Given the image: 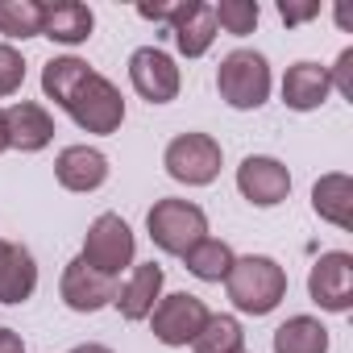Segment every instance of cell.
I'll list each match as a JSON object with an SVG mask.
<instances>
[{
    "mask_svg": "<svg viewBox=\"0 0 353 353\" xmlns=\"http://www.w3.org/2000/svg\"><path fill=\"white\" fill-rule=\"evenodd\" d=\"M225 287H229V299H233L237 312H245V316H266V312H274V307L283 303V295H287V270H283L274 258L250 254V258H237V262H233Z\"/></svg>",
    "mask_w": 353,
    "mask_h": 353,
    "instance_id": "6da1fadb",
    "label": "cell"
},
{
    "mask_svg": "<svg viewBox=\"0 0 353 353\" xmlns=\"http://www.w3.org/2000/svg\"><path fill=\"white\" fill-rule=\"evenodd\" d=\"M145 229H150V241L162 250V254H188L196 241L208 237V216L200 204L192 200H158L145 216Z\"/></svg>",
    "mask_w": 353,
    "mask_h": 353,
    "instance_id": "7a4b0ae2",
    "label": "cell"
},
{
    "mask_svg": "<svg viewBox=\"0 0 353 353\" xmlns=\"http://www.w3.org/2000/svg\"><path fill=\"white\" fill-rule=\"evenodd\" d=\"M216 88H221V100L229 108H241V112L262 108L270 96V67L258 50H233L221 59Z\"/></svg>",
    "mask_w": 353,
    "mask_h": 353,
    "instance_id": "3957f363",
    "label": "cell"
},
{
    "mask_svg": "<svg viewBox=\"0 0 353 353\" xmlns=\"http://www.w3.org/2000/svg\"><path fill=\"white\" fill-rule=\"evenodd\" d=\"M67 112H71V121H75L79 129H88V133H117L121 121H125V100H121V92H117L112 79L88 71V79H83V83L75 88V96L67 100Z\"/></svg>",
    "mask_w": 353,
    "mask_h": 353,
    "instance_id": "277c9868",
    "label": "cell"
},
{
    "mask_svg": "<svg viewBox=\"0 0 353 353\" xmlns=\"http://www.w3.org/2000/svg\"><path fill=\"white\" fill-rule=\"evenodd\" d=\"M133 250H137L133 229H129L117 212H104V216H96V221H92V229H88V237H83V254H79V258H83L92 270H100V274L117 279L125 266H133Z\"/></svg>",
    "mask_w": 353,
    "mask_h": 353,
    "instance_id": "5b68a950",
    "label": "cell"
},
{
    "mask_svg": "<svg viewBox=\"0 0 353 353\" xmlns=\"http://www.w3.org/2000/svg\"><path fill=\"white\" fill-rule=\"evenodd\" d=\"M162 166L170 179H179L188 188H208L221 174V145L208 133H179L166 145Z\"/></svg>",
    "mask_w": 353,
    "mask_h": 353,
    "instance_id": "8992f818",
    "label": "cell"
},
{
    "mask_svg": "<svg viewBox=\"0 0 353 353\" xmlns=\"http://www.w3.org/2000/svg\"><path fill=\"white\" fill-rule=\"evenodd\" d=\"M208 316H212V312L204 307V299H200V295H188V291H174V295L158 299V307L150 312L154 336H158L162 345H170V349L192 345V341L200 336V328L208 324Z\"/></svg>",
    "mask_w": 353,
    "mask_h": 353,
    "instance_id": "52a82bcc",
    "label": "cell"
},
{
    "mask_svg": "<svg viewBox=\"0 0 353 353\" xmlns=\"http://www.w3.org/2000/svg\"><path fill=\"white\" fill-rule=\"evenodd\" d=\"M307 295L324 312H349L353 307V258L345 250L320 254L307 274Z\"/></svg>",
    "mask_w": 353,
    "mask_h": 353,
    "instance_id": "ba28073f",
    "label": "cell"
},
{
    "mask_svg": "<svg viewBox=\"0 0 353 353\" xmlns=\"http://www.w3.org/2000/svg\"><path fill=\"white\" fill-rule=\"evenodd\" d=\"M237 192L254 204V208H274L291 196V174L279 158L266 154H250L237 166Z\"/></svg>",
    "mask_w": 353,
    "mask_h": 353,
    "instance_id": "9c48e42d",
    "label": "cell"
},
{
    "mask_svg": "<svg viewBox=\"0 0 353 353\" xmlns=\"http://www.w3.org/2000/svg\"><path fill=\"white\" fill-rule=\"evenodd\" d=\"M129 79H133V92L150 104H166L179 96V67H174V59L158 46H141L133 50L129 59Z\"/></svg>",
    "mask_w": 353,
    "mask_h": 353,
    "instance_id": "30bf717a",
    "label": "cell"
},
{
    "mask_svg": "<svg viewBox=\"0 0 353 353\" xmlns=\"http://www.w3.org/2000/svg\"><path fill=\"white\" fill-rule=\"evenodd\" d=\"M112 299H117V279L92 270L83 258L67 262V270H63V303L71 312H100Z\"/></svg>",
    "mask_w": 353,
    "mask_h": 353,
    "instance_id": "8fae6325",
    "label": "cell"
},
{
    "mask_svg": "<svg viewBox=\"0 0 353 353\" xmlns=\"http://www.w3.org/2000/svg\"><path fill=\"white\" fill-rule=\"evenodd\" d=\"M5 133H9V145L21 150V154H34L42 145H50L54 137V117L34 104V100H17L13 108H5Z\"/></svg>",
    "mask_w": 353,
    "mask_h": 353,
    "instance_id": "7c38bea8",
    "label": "cell"
},
{
    "mask_svg": "<svg viewBox=\"0 0 353 353\" xmlns=\"http://www.w3.org/2000/svg\"><path fill=\"white\" fill-rule=\"evenodd\" d=\"M162 283H166V274H162L158 262L133 266V274L117 287V299H112V303L121 307L125 320H145V316L158 307V299H162Z\"/></svg>",
    "mask_w": 353,
    "mask_h": 353,
    "instance_id": "4fadbf2b",
    "label": "cell"
},
{
    "mask_svg": "<svg viewBox=\"0 0 353 353\" xmlns=\"http://www.w3.org/2000/svg\"><path fill=\"white\" fill-rule=\"evenodd\" d=\"M38 287V262L26 245L0 237V303H26Z\"/></svg>",
    "mask_w": 353,
    "mask_h": 353,
    "instance_id": "5bb4252c",
    "label": "cell"
},
{
    "mask_svg": "<svg viewBox=\"0 0 353 353\" xmlns=\"http://www.w3.org/2000/svg\"><path fill=\"white\" fill-rule=\"evenodd\" d=\"M54 174L67 192H96L108 179V158L96 145H67L54 162Z\"/></svg>",
    "mask_w": 353,
    "mask_h": 353,
    "instance_id": "9a60e30c",
    "label": "cell"
},
{
    "mask_svg": "<svg viewBox=\"0 0 353 353\" xmlns=\"http://www.w3.org/2000/svg\"><path fill=\"white\" fill-rule=\"evenodd\" d=\"M96 30V13L79 0H54V5H42V34L50 42H63V46H79L88 42Z\"/></svg>",
    "mask_w": 353,
    "mask_h": 353,
    "instance_id": "2e32d148",
    "label": "cell"
},
{
    "mask_svg": "<svg viewBox=\"0 0 353 353\" xmlns=\"http://www.w3.org/2000/svg\"><path fill=\"white\" fill-rule=\"evenodd\" d=\"M332 83H328V67L320 63H295L287 75H283V104L295 108V112H312L328 100Z\"/></svg>",
    "mask_w": 353,
    "mask_h": 353,
    "instance_id": "e0dca14e",
    "label": "cell"
},
{
    "mask_svg": "<svg viewBox=\"0 0 353 353\" xmlns=\"http://www.w3.org/2000/svg\"><path fill=\"white\" fill-rule=\"evenodd\" d=\"M312 208L336 229H353V183L349 174H324L312 188Z\"/></svg>",
    "mask_w": 353,
    "mask_h": 353,
    "instance_id": "ac0fdd59",
    "label": "cell"
},
{
    "mask_svg": "<svg viewBox=\"0 0 353 353\" xmlns=\"http://www.w3.org/2000/svg\"><path fill=\"white\" fill-rule=\"evenodd\" d=\"M174 34V46H179V54H188V59H200V54H208V46L216 42V34H221V26H216V13H212V5H192V13L170 30Z\"/></svg>",
    "mask_w": 353,
    "mask_h": 353,
    "instance_id": "d6986e66",
    "label": "cell"
},
{
    "mask_svg": "<svg viewBox=\"0 0 353 353\" xmlns=\"http://www.w3.org/2000/svg\"><path fill=\"white\" fill-rule=\"evenodd\" d=\"M274 353H328V328L316 316H291L274 328Z\"/></svg>",
    "mask_w": 353,
    "mask_h": 353,
    "instance_id": "ffe728a7",
    "label": "cell"
},
{
    "mask_svg": "<svg viewBox=\"0 0 353 353\" xmlns=\"http://www.w3.org/2000/svg\"><path fill=\"white\" fill-rule=\"evenodd\" d=\"M183 262H188V270H192L196 279H204V283H221V279H229L237 254L229 250V241L204 237V241H196V245L183 254Z\"/></svg>",
    "mask_w": 353,
    "mask_h": 353,
    "instance_id": "44dd1931",
    "label": "cell"
},
{
    "mask_svg": "<svg viewBox=\"0 0 353 353\" xmlns=\"http://www.w3.org/2000/svg\"><path fill=\"white\" fill-rule=\"evenodd\" d=\"M88 71H92V67H88L83 59H71V54H67V59H50V63L42 67V92H46L59 108H67V100H71L75 88L88 79Z\"/></svg>",
    "mask_w": 353,
    "mask_h": 353,
    "instance_id": "7402d4cb",
    "label": "cell"
},
{
    "mask_svg": "<svg viewBox=\"0 0 353 353\" xmlns=\"http://www.w3.org/2000/svg\"><path fill=\"white\" fill-rule=\"evenodd\" d=\"M0 34L38 38L42 34V0H0Z\"/></svg>",
    "mask_w": 353,
    "mask_h": 353,
    "instance_id": "603a6c76",
    "label": "cell"
},
{
    "mask_svg": "<svg viewBox=\"0 0 353 353\" xmlns=\"http://www.w3.org/2000/svg\"><path fill=\"white\" fill-rule=\"evenodd\" d=\"M241 341H245V332L233 316H208V324L200 328L192 349L196 353H241Z\"/></svg>",
    "mask_w": 353,
    "mask_h": 353,
    "instance_id": "cb8c5ba5",
    "label": "cell"
},
{
    "mask_svg": "<svg viewBox=\"0 0 353 353\" xmlns=\"http://www.w3.org/2000/svg\"><path fill=\"white\" fill-rule=\"evenodd\" d=\"M212 13H216V26H225L229 34H254V26H258V17H262V9H258V0H221V5H212Z\"/></svg>",
    "mask_w": 353,
    "mask_h": 353,
    "instance_id": "d4e9b609",
    "label": "cell"
},
{
    "mask_svg": "<svg viewBox=\"0 0 353 353\" xmlns=\"http://www.w3.org/2000/svg\"><path fill=\"white\" fill-rule=\"evenodd\" d=\"M21 83H26V59L0 42V96H13Z\"/></svg>",
    "mask_w": 353,
    "mask_h": 353,
    "instance_id": "484cf974",
    "label": "cell"
},
{
    "mask_svg": "<svg viewBox=\"0 0 353 353\" xmlns=\"http://www.w3.org/2000/svg\"><path fill=\"white\" fill-rule=\"evenodd\" d=\"M192 5H196V0H179V5H137V13L145 17V21H162V26H179L188 13H192Z\"/></svg>",
    "mask_w": 353,
    "mask_h": 353,
    "instance_id": "4316f807",
    "label": "cell"
},
{
    "mask_svg": "<svg viewBox=\"0 0 353 353\" xmlns=\"http://www.w3.org/2000/svg\"><path fill=\"white\" fill-rule=\"evenodd\" d=\"M328 83H332L345 100H353V50H341L336 67L328 71Z\"/></svg>",
    "mask_w": 353,
    "mask_h": 353,
    "instance_id": "83f0119b",
    "label": "cell"
},
{
    "mask_svg": "<svg viewBox=\"0 0 353 353\" xmlns=\"http://www.w3.org/2000/svg\"><path fill=\"white\" fill-rule=\"evenodd\" d=\"M279 17L287 26H303L312 17H320V0H307V5H291V0H279Z\"/></svg>",
    "mask_w": 353,
    "mask_h": 353,
    "instance_id": "f1b7e54d",
    "label": "cell"
},
{
    "mask_svg": "<svg viewBox=\"0 0 353 353\" xmlns=\"http://www.w3.org/2000/svg\"><path fill=\"white\" fill-rule=\"evenodd\" d=\"M0 353H26V341L13 328H0Z\"/></svg>",
    "mask_w": 353,
    "mask_h": 353,
    "instance_id": "f546056e",
    "label": "cell"
},
{
    "mask_svg": "<svg viewBox=\"0 0 353 353\" xmlns=\"http://www.w3.org/2000/svg\"><path fill=\"white\" fill-rule=\"evenodd\" d=\"M71 353H112V349H108V345H92V341H88V345H75Z\"/></svg>",
    "mask_w": 353,
    "mask_h": 353,
    "instance_id": "4dcf8cb0",
    "label": "cell"
},
{
    "mask_svg": "<svg viewBox=\"0 0 353 353\" xmlns=\"http://www.w3.org/2000/svg\"><path fill=\"white\" fill-rule=\"evenodd\" d=\"M9 150V133H5V108H0V154Z\"/></svg>",
    "mask_w": 353,
    "mask_h": 353,
    "instance_id": "1f68e13d",
    "label": "cell"
},
{
    "mask_svg": "<svg viewBox=\"0 0 353 353\" xmlns=\"http://www.w3.org/2000/svg\"><path fill=\"white\" fill-rule=\"evenodd\" d=\"M241 353H245V349H241Z\"/></svg>",
    "mask_w": 353,
    "mask_h": 353,
    "instance_id": "d6a6232c",
    "label": "cell"
}]
</instances>
